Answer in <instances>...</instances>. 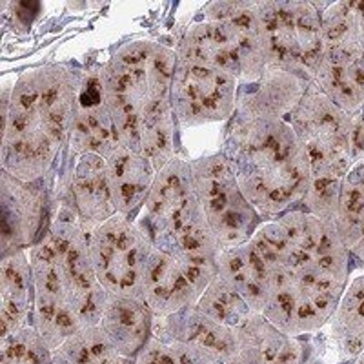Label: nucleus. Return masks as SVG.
I'll use <instances>...</instances> for the list:
<instances>
[{"mask_svg": "<svg viewBox=\"0 0 364 364\" xmlns=\"http://www.w3.org/2000/svg\"><path fill=\"white\" fill-rule=\"evenodd\" d=\"M79 73L46 64L24 71L13 82L8 112L2 113V171L22 182L50 175L70 146Z\"/></svg>", "mask_w": 364, "mask_h": 364, "instance_id": "1", "label": "nucleus"}, {"mask_svg": "<svg viewBox=\"0 0 364 364\" xmlns=\"http://www.w3.org/2000/svg\"><path fill=\"white\" fill-rule=\"evenodd\" d=\"M224 154L232 161L240 190L264 223L302 204L310 162L288 120L232 122Z\"/></svg>", "mask_w": 364, "mask_h": 364, "instance_id": "2", "label": "nucleus"}, {"mask_svg": "<svg viewBox=\"0 0 364 364\" xmlns=\"http://www.w3.org/2000/svg\"><path fill=\"white\" fill-rule=\"evenodd\" d=\"M139 226L155 248L177 259L204 294L217 275L220 248L195 193L190 161L175 157L157 171Z\"/></svg>", "mask_w": 364, "mask_h": 364, "instance_id": "3", "label": "nucleus"}, {"mask_svg": "<svg viewBox=\"0 0 364 364\" xmlns=\"http://www.w3.org/2000/svg\"><path fill=\"white\" fill-rule=\"evenodd\" d=\"M177 51L155 41L120 46L100 66L104 99L113 115L120 144L141 155L142 135L168 119L171 109Z\"/></svg>", "mask_w": 364, "mask_h": 364, "instance_id": "4", "label": "nucleus"}, {"mask_svg": "<svg viewBox=\"0 0 364 364\" xmlns=\"http://www.w3.org/2000/svg\"><path fill=\"white\" fill-rule=\"evenodd\" d=\"M323 4L259 0L255 11L264 42L266 70H282L314 82L323 57Z\"/></svg>", "mask_w": 364, "mask_h": 364, "instance_id": "5", "label": "nucleus"}, {"mask_svg": "<svg viewBox=\"0 0 364 364\" xmlns=\"http://www.w3.org/2000/svg\"><path fill=\"white\" fill-rule=\"evenodd\" d=\"M190 164L195 193L220 252L246 245L264 220L240 190L232 161L219 151Z\"/></svg>", "mask_w": 364, "mask_h": 364, "instance_id": "6", "label": "nucleus"}, {"mask_svg": "<svg viewBox=\"0 0 364 364\" xmlns=\"http://www.w3.org/2000/svg\"><path fill=\"white\" fill-rule=\"evenodd\" d=\"M151 250L154 245L139 223L119 213L91 230V264L108 295L141 297Z\"/></svg>", "mask_w": 364, "mask_h": 364, "instance_id": "7", "label": "nucleus"}, {"mask_svg": "<svg viewBox=\"0 0 364 364\" xmlns=\"http://www.w3.org/2000/svg\"><path fill=\"white\" fill-rule=\"evenodd\" d=\"M239 80L226 71L177 55L171 109L181 128L232 119L237 108Z\"/></svg>", "mask_w": 364, "mask_h": 364, "instance_id": "8", "label": "nucleus"}, {"mask_svg": "<svg viewBox=\"0 0 364 364\" xmlns=\"http://www.w3.org/2000/svg\"><path fill=\"white\" fill-rule=\"evenodd\" d=\"M50 186L46 178L22 182L13 175L0 173V253L29 252L50 230Z\"/></svg>", "mask_w": 364, "mask_h": 364, "instance_id": "9", "label": "nucleus"}, {"mask_svg": "<svg viewBox=\"0 0 364 364\" xmlns=\"http://www.w3.org/2000/svg\"><path fill=\"white\" fill-rule=\"evenodd\" d=\"M120 144L113 115L104 99L100 66L79 73V90L73 109L70 136V155L95 154L108 159Z\"/></svg>", "mask_w": 364, "mask_h": 364, "instance_id": "10", "label": "nucleus"}, {"mask_svg": "<svg viewBox=\"0 0 364 364\" xmlns=\"http://www.w3.org/2000/svg\"><path fill=\"white\" fill-rule=\"evenodd\" d=\"M55 197L70 204L90 228L100 226L117 215L108 166L100 155H70V170L60 178Z\"/></svg>", "mask_w": 364, "mask_h": 364, "instance_id": "11", "label": "nucleus"}, {"mask_svg": "<svg viewBox=\"0 0 364 364\" xmlns=\"http://www.w3.org/2000/svg\"><path fill=\"white\" fill-rule=\"evenodd\" d=\"M204 18L219 24L226 35L240 68V86L261 79L266 57L255 2H211L204 8Z\"/></svg>", "mask_w": 364, "mask_h": 364, "instance_id": "12", "label": "nucleus"}, {"mask_svg": "<svg viewBox=\"0 0 364 364\" xmlns=\"http://www.w3.org/2000/svg\"><path fill=\"white\" fill-rule=\"evenodd\" d=\"M310 84L290 71L268 68L259 80L239 86L233 122L261 119L288 120Z\"/></svg>", "mask_w": 364, "mask_h": 364, "instance_id": "13", "label": "nucleus"}, {"mask_svg": "<svg viewBox=\"0 0 364 364\" xmlns=\"http://www.w3.org/2000/svg\"><path fill=\"white\" fill-rule=\"evenodd\" d=\"M200 295L177 259L154 246L142 277L141 299L155 318L170 317L184 308L195 306Z\"/></svg>", "mask_w": 364, "mask_h": 364, "instance_id": "14", "label": "nucleus"}, {"mask_svg": "<svg viewBox=\"0 0 364 364\" xmlns=\"http://www.w3.org/2000/svg\"><path fill=\"white\" fill-rule=\"evenodd\" d=\"M154 336L164 343H186L215 355L220 363L235 353V328L215 323L195 306H188L164 318H155Z\"/></svg>", "mask_w": 364, "mask_h": 364, "instance_id": "15", "label": "nucleus"}, {"mask_svg": "<svg viewBox=\"0 0 364 364\" xmlns=\"http://www.w3.org/2000/svg\"><path fill=\"white\" fill-rule=\"evenodd\" d=\"M155 315L141 297L108 295L99 328L120 355L136 359L154 337Z\"/></svg>", "mask_w": 364, "mask_h": 364, "instance_id": "16", "label": "nucleus"}, {"mask_svg": "<svg viewBox=\"0 0 364 364\" xmlns=\"http://www.w3.org/2000/svg\"><path fill=\"white\" fill-rule=\"evenodd\" d=\"M35 284L29 252L18 250L0 261V321L2 337L26 326H33Z\"/></svg>", "mask_w": 364, "mask_h": 364, "instance_id": "17", "label": "nucleus"}, {"mask_svg": "<svg viewBox=\"0 0 364 364\" xmlns=\"http://www.w3.org/2000/svg\"><path fill=\"white\" fill-rule=\"evenodd\" d=\"M217 273L242 295L253 314H264L273 291L272 268L250 240L239 248L220 252Z\"/></svg>", "mask_w": 364, "mask_h": 364, "instance_id": "18", "label": "nucleus"}, {"mask_svg": "<svg viewBox=\"0 0 364 364\" xmlns=\"http://www.w3.org/2000/svg\"><path fill=\"white\" fill-rule=\"evenodd\" d=\"M237 357L245 364H302L304 346L297 337L286 336L264 315H252L235 328Z\"/></svg>", "mask_w": 364, "mask_h": 364, "instance_id": "19", "label": "nucleus"}, {"mask_svg": "<svg viewBox=\"0 0 364 364\" xmlns=\"http://www.w3.org/2000/svg\"><path fill=\"white\" fill-rule=\"evenodd\" d=\"M106 166L117 213L132 219L133 213L146 204L157 170L144 155L135 154L124 146H119L106 159Z\"/></svg>", "mask_w": 364, "mask_h": 364, "instance_id": "20", "label": "nucleus"}, {"mask_svg": "<svg viewBox=\"0 0 364 364\" xmlns=\"http://www.w3.org/2000/svg\"><path fill=\"white\" fill-rule=\"evenodd\" d=\"M336 228L348 252L359 259L364 250V161L355 162L344 177Z\"/></svg>", "mask_w": 364, "mask_h": 364, "instance_id": "21", "label": "nucleus"}, {"mask_svg": "<svg viewBox=\"0 0 364 364\" xmlns=\"http://www.w3.org/2000/svg\"><path fill=\"white\" fill-rule=\"evenodd\" d=\"M331 331L350 355L364 352V273L348 281L331 317Z\"/></svg>", "mask_w": 364, "mask_h": 364, "instance_id": "22", "label": "nucleus"}, {"mask_svg": "<svg viewBox=\"0 0 364 364\" xmlns=\"http://www.w3.org/2000/svg\"><path fill=\"white\" fill-rule=\"evenodd\" d=\"M51 364H135L120 355L99 326L84 328L53 350Z\"/></svg>", "mask_w": 364, "mask_h": 364, "instance_id": "23", "label": "nucleus"}, {"mask_svg": "<svg viewBox=\"0 0 364 364\" xmlns=\"http://www.w3.org/2000/svg\"><path fill=\"white\" fill-rule=\"evenodd\" d=\"M197 308L215 323L228 328L242 326L252 315H255L242 295L233 286L228 284L219 273L200 295Z\"/></svg>", "mask_w": 364, "mask_h": 364, "instance_id": "24", "label": "nucleus"}, {"mask_svg": "<svg viewBox=\"0 0 364 364\" xmlns=\"http://www.w3.org/2000/svg\"><path fill=\"white\" fill-rule=\"evenodd\" d=\"M0 364H51L53 352L33 326H26L11 336L2 337Z\"/></svg>", "mask_w": 364, "mask_h": 364, "instance_id": "25", "label": "nucleus"}, {"mask_svg": "<svg viewBox=\"0 0 364 364\" xmlns=\"http://www.w3.org/2000/svg\"><path fill=\"white\" fill-rule=\"evenodd\" d=\"M135 364H177V357L170 343H164L154 336L144 350L136 355Z\"/></svg>", "mask_w": 364, "mask_h": 364, "instance_id": "26", "label": "nucleus"}, {"mask_svg": "<svg viewBox=\"0 0 364 364\" xmlns=\"http://www.w3.org/2000/svg\"><path fill=\"white\" fill-rule=\"evenodd\" d=\"M353 364H364V353H360V355L357 357V360Z\"/></svg>", "mask_w": 364, "mask_h": 364, "instance_id": "27", "label": "nucleus"}, {"mask_svg": "<svg viewBox=\"0 0 364 364\" xmlns=\"http://www.w3.org/2000/svg\"><path fill=\"white\" fill-rule=\"evenodd\" d=\"M363 353H364V352H363Z\"/></svg>", "mask_w": 364, "mask_h": 364, "instance_id": "28", "label": "nucleus"}]
</instances>
